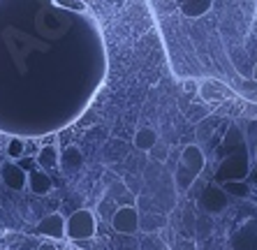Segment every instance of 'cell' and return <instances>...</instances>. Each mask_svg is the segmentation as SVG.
<instances>
[{
	"mask_svg": "<svg viewBox=\"0 0 257 250\" xmlns=\"http://www.w3.org/2000/svg\"><path fill=\"white\" fill-rule=\"evenodd\" d=\"M7 155L12 158V160H21L26 155V144L21 137H12L10 144H7Z\"/></svg>",
	"mask_w": 257,
	"mask_h": 250,
	"instance_id": "obj_12",
	"label": "cell"
},
{
	"mask_svg": "<svg viewBox=\"0 0 257 250\" xmlns=\"http://www.w3.org/2000/svg\"><path fill=\"white\" fill-rule=\"evenodd\" d=\"M28 185L35 195H47L51 190V179L44 169H35V172H28Z\"/></svg>",
	"mask_w": 257,
	"mask_h": 250,
	"instance_id": "obj_8",
	"label": "cell"
},
{
	"mask_svg": "<svg viewBox=\"0 0 257 250\" xmlns=\"http://www.w3.org/2000/svg\"><path fill=\"white\" fill-rule=\"evenodd\" d=\"M204 153L199 146H195V144H190V146H186L183 149V153H181V160H179V167H176V174H174V179H176V188L179 190H188L195 181H197V176L202 174L204 169Z\"/></svg>",
	"mask_w": 257,
	"mask_h": 250,
	"instance_id": "obj_2",
	"label": "cell"
},
{
	"mask_svg": "<svg viewBox=\"0 0 257 250\" xmlns=\"http://www.w3.org/2000/svg\"><path fill=\"white\" fill-rule=\"evenodd\" d=\"M162 225H165V218H162V215H158V218L144 215L142 220H139V229H146V232H158V229H162Z\"/></svg>",
	"mask_w": 257,
	"mask_h": 250,
	"instance_id": "obj_13",
	"label": "cell"
},
{
	"mask_svg": "<svg viewBox=\"0 0 257 250\" xmlns=\"http://www.w3.org/2000/svg\"><path fill=\"white\" fill-rule=\"evenodd\" d=\"M42 250H47V245H42ZM51 250H54V248H51Z\"/></svg>",
	"mask_w": 257,
	"mask_h": 250,
	"instance_id": "obj_17",
	"label": "cell"
},
{
	"mask_svg": "<svg viewBox=\"0 0 257 250\" xmlns=\"http://www.w3.org/2000/svg\"><path fill=\"white\" fill-rule=\"evenodd\" d=\"M176 5H179L181 14H186L190 19H199L211 10L213 5V0H174Z\"/></svg>",
	"mask_w": 257,
	"mask_h": 250,
	"instance_id": "obj_7",
	"label": "cell"
},
{
	"mask_svg": "<svg viewBox=\"0 0 257 250\" xmlns=\"http://www.w3.org/2000/svg\"><path fill=\"white\" fill-rule=\"evenodd\" d=\"M60 165L65 167L67 172H70V169H79V167L84 165V155H81V151H79L77 146H70V149L65 151V155H60Z\"/></svg>",
	"mask_w": 257,
	"mask_h": 250,
	"instance_id": "obj_11",
	"label": "cell"
},
{
	"mask_svg": "<svg viewBox=\"0 0 257 250\" xmlns=\"http://www.w3.org/2000/svg\"><path fill=\"white\" fill-rule=\"evenodd\" d=\"M156 144H158V132L153 128H139L137 135H135V146L139 151L151 153V151L156 149Z\"/></svg>",
	"mask_w": 257,
	"mask_h": 250,
	"instance_id": "obj_10",
	"label": "cell"
},
{
	"mask_svg": "<svg viewBox=\"0 0 257 250\" xmlns=\"http://www.w3.org/2000/svg\"><path fill=\"white\" fill-rule=\"evenodd\" d=\"M3 181L12 190H24L26 185H28V172L19 162H7L3 167Z\"/></svg>",
	"mask_w": 257,
	"mask_h": 250,
	"instance_id": "obj_6",
	"label": "cell"
},
{
	"mask_svg": "<svg viewBox=\"0 0 257 250\" xmlns=\"http://www.w3.org/2000/svg\"><path fill=\"white\" fill-rule=\"evenodd\" d=\"M72 67L104 70L100 24L54 0H0V130L44 135L51 88Z\"/></svg>",
	"mask_w": 257,
	"mask_h": 250,
	"instance_id": "obj_1",
	"label": "cell"
},
{
	"mask_svg": "<svg viewBox=\"0 0 257 250\" xmlns=\"http://www.w3.org/2000/svg\"><path fill=\"white\" fill-rule=\"evenodd\" d=\"M252 77H255V81H257V63H255V72H252Z\"/></svg>",
	"mask_w": 257,
	"mask_h": 250,
	"instance_id": "obj_16",
	"label": "cell"
},
{
	"mask_svg": "<svg viewBox=\"0 0 257 250\" xmlns=\"http://www.w3.org/2000/svg\"><path fill=\"white\" fill-rule=\"evenodd\" d=\"M97 232V218L88 208H79L67 218L65 222V234L70 241H86L93 238Z\"/></svg>",
	"mask_w": 257,
	"mask_h": 250,
	"instance_id": "obj_3",
	"label": "cell"
},
{
	"mask_svg": "<svg viewBox=\"0 0 257 250\" xmlns=\"http://www.w3.org/2000/svg\"><path fill=\"white\" fill-rule=\"evenodd\" d=\"M37 165L42 167L44 172H49V169H56V167L60 165V153L56 146H42L40 149V153H37Z\"/></svg>",
	"mask_w": 257,
	"mask_h": 250,
	"instance_id": "obj_9",
	"label": "cell"
},
{
	"mask_svg": "<svg viewBox=\"0 0 257 250\" xmlns=\"http://www.w3.org/2000/svg\"><path fill=\"white\" fill-rule=\"evenodd\" d=\"M65 222H67V218H63L60 213H51V215H47V218H42V220H40L37 232L42 234V236L51 238V241H60V238H67Z\"/></svg>",
	"mask_w": 257,
	"mask_h": 250,
	"instance_id": "obj_5",
	"label": "cell"
},
{
	"mask_svg": "<svg viewBox=\"0 0 257 250\" xmlns=\"http://www.w3.org/2000/svg\"><path fill=\"white\" fill-rule=\"evenodd\" d=\"M151 153H153V158H156V160H165V158H167V149L160 151V146H158V144H156V149L151 151Z\"/></svg>",
	"mask_w": 257,
	"mask_h": 250,
	"instance_id": "obj_15",
	"label": "cell"
},
{
	"mask_svg": "<svg viewBox=\"0 0 257 250\" xmlns=\"http://www.w3.org/2000/svg\"><path fill=\"white\" fill-rule=\"evenodd\" d=\"M54 5L60 10H70V12H86L88 10L84 0H54Z\"/></svg>",
	"mask_w": 257,
	"mask_h": 250,
	"instance_id": "obj_14",
	"label": "cell"
},
{
	"mask_svg": "<svg viewBox=\"0 0 257 250\" xmlns=\"http://www.w3.org/2000/svg\"><path fill=\"white\" fill-rule=\"evenodd\" d=\"M139 220L142 215L132 204H125V206H118L111 215V227H114L118 234H137L139 232Z\"/></svg>",
	"mask_w": 257,
	"mask_h": 250,
	"instance_id": "obj_4",
	"label": "cell"
},
{
	"mask_svg": "<svg viewBox=\"0 0 257 250\" xmlns=\"http://www.w3.org/2000/svg\"><path fill=\"white\" fill-rule=\"evenodd\" d=\"M255 151H257V149H255Z\"/></svg>",
	"mask_w": 257,
	"mask_h": 250,
	"instance_id": "obj_18",
	"label": "cell"
}]
</instances>
